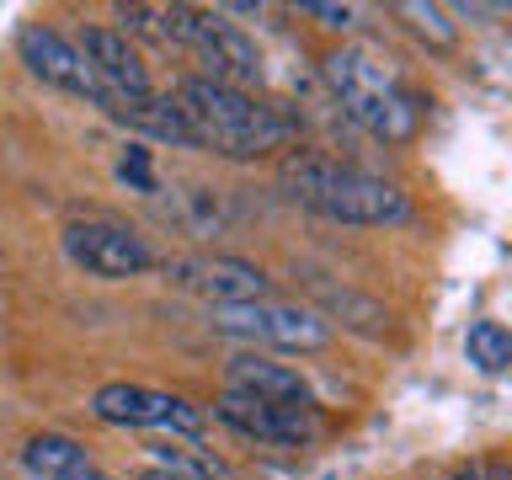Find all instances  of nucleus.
<instances>
[{"label": "nucleus", "mask_w": 512, "mask_h": 480, "mask_svg": "<svg viewBox=\"0 0 512 480\" xmlns=\"http://www.w3.org/2000/svg\"><path fill=\"white\" fill-rule=\"evenodd\" d=\"M171 102L182 107L198 150H214L224 160H256L267 150H283L288 134H294L278 107L256 102L251 91L219 86V80H208V75H187Z\"/></svg>", "instance_id": "nucleus-1"}, {"label": "nucleus", "mask_w": 512, "mask_h": 480, "mask_svg": "<svg viewBox=\"0 0 512 480\" xmlns=\"http://www.w3.org/2000/svg\"><path fill=\"white\" fill-rule=\"evenodd\" d=\"M288 198L331 224H406L411 203L406 192L384 176H368L358 166H336L326 155H288L283 160Z\"/></svg>", "instance_id": "nucleus-2"}, {"label": "nucleus", "mask_w": 512, "mask_h": 480, "mask_svg": "<svg viewBox=\"0 0 512 480\" xmlns=\"http://www.w3.org/2000/svg\"><path fill=\"white\" fill-rule=\"evenodd\" d=\"M326 80L342 96L347 118L363 123L374 139H384V144L416 139V128H422V96L411 86H400V75H390L384 64H374L358 48H347V54L326 59Z\"/></svg>", "instance_id": "nucleus-3"}, {"label": "nucleus", "mask_w": 512, "mask_h": 480, "mask_svg": "<svg viewBox=\"0 0 512 480\" xmlns=\"http://www.w3.org/2000/svg\"><path fill=\"white\" fill-rule=\"evenodd\" d=\"M208 326L224 331V336H246V342L283 347V352H320L331 342V326L315 310H304V304H278V299L208 310Z\"/></svg>", "instance_id": "nucleus-4"}, {"label": "nucleus", "mask_w": 512, "mask_h": 480, "mask_svg": "<svg viewBox=\"0 0 512 480\" xmlns=\"http://www.w3.org/2000/svg\"><path fill=\"white\" fill-rule=\"evenodd\" d=\"M96 422L107 427H144V432H182V438H198L203 432V411L182 395L150 390V384H102L91 395Z\"/></svg>", "instance_id": "nucleus-5"}, {"label": "nucleus", "mask_w": 512, "mask_h": 480, "mask_svg": "<svg viewBox=\"0 0 512 480\" xmlns=\"http://www.w3.org/2000/svg\"><path fill=\"white\" fill-rule=\"evenodd\" d=\"M64 251H70L75 267H86L91 278H139L144 267H155V251L144 246L139 230L128 224H112V219H86V224H70L64 230Z\"/></svg>", "instance_id": "nucleus-6"}, {"label": "nucleus", "mask_w": 512, "mask_h": 480, "mask_svg": "<svg viewBox=\"0 0 512 480\" xmlns=\"http://www.w3.org/2000/svg\"><path fill=\"white\" fill-rule=\"evenodd\" d=\"M166 283L208 299V310L267 299V272L240 262V256H176V262H166Z\"/></svg>", "instance_id": "nucleus-7"}, {"label": "nucleus", "mask_w": 512, "mask_h": 480, "mask_svg": "<svg viewBox=\"0 0 512 480\" xmlns=\"http://www.w3.org/2000/svg\"><path fill=\"white\" fill-rule=\"evenodd\" d=\"M75 48H80V59L91 64L96 86H102V96H107L102 112L155 96V91H150V70H144V59L134 54V43H128L118 27H86Z\"/></svg>", "instance_id": "nucleus-8"}, {"label": "nucleus", "mask_w": 512, "mask_h": 480, "mask_svg": "<svg viewBox=\"0 0 512 480\" xmlns=\"http://www.w3.org/2000/svg\"><path fill=\"white\" fill-rule=\"evenodd\" d=\"M214 416L230 432H240V438H256V443H283V448H299L310 443L320 432V416L315 406H267V400H251V395H219Z\"/></svg>", "instance_id": "nucleus-9"}, {"label": "nucleus", "mask_w": 512, "mask_h": 480, "mask_svg": "<svg viewBox=\"0 0 512 480\" xmlns=\"http://www.w3.org/2000/svg\"><path fill=\"white\" fill-rule=\"evenodd\" d=\"M16 48H22V64L43 80V86H59V91H70V96H86L91 107L107 102L102 86H96V75H91V64L80 59V48L64 38V32H54V27H22Z\"/></svg>", "instance_id": "nucleus-10"}, {"label": "nucleus", "mask_w": 512, "mask_h": 480, "mask_svg": "<svg viewBox=\"0 0 512 480\" xmlns=\"http://www.w3.org/2000/svg\"><path fill=\"white\" fill-rule=\"evenodd\" d=\"M187 48H198L203 64H208V80H219V86L246 91L251 80H262V54H256V43L214 11H198V27H192Z\"/></svg>", "instance_id": "nucleus-11"}, {"label": "nucleus", "mask_w": 512, "mask_h": 480, "mask_svg": "<svg viewBox=\"0 0 512 480\" xmlns=\"http://www.w3.org/2000/svg\"><path fill=\"white\" fill-rule=\"evenodd\" d=\"M224 384H230V395H251V400H267V406H310V384L288 363H272L262 352H240Z\"/></svg>", "instance_id": "nucleus-12"}, {"label": "nucleus", "mask_w": 512, "mask_h": 480, "mask_svg": "<svg viewBox=\"0 0 512 480\" xmlns=\"http://www.w3.org/2000/svg\"><path fill=\"white\" fill-rule=\"evenodd\" d=\"M304 288H310V299L320 304V320H336V326H347V331H363V336H384L390 331V310H384L379 299H368L358 294V288H347V283H331V278H304Z\"/></svg>", "instance_id": "nucleus-13"}, {"label": "nucleus", "mask_w": 512, "mask_h": 480, "mask_svg": "<svg viewBox=\"0 0 512 480\" xmlns=\"http://www.w3.org/2000/svg\"><path fill=\"white\" fill-rule=\"evenodd\" d=\"M107 118L139 128V134H150L160 144H176V150H198V139H192L182 107H176L171 96H144V102H128V107H107Z\"/></svg>", "instance_id": "nucleus-14"}, {"label": "nucleus", "mask_w": 512, "mask_h": 480, "mask_svg": "<svg viewBox=\"0 0 512 480\" xmlns=\"http://www.w3.org/2000/svg\"><path fill=\"white\" fill-rule=\"evenodd\" d=\"M91 454H86V443H75V438H64V432H43V438H27L22 443V470L32 480H64V475H80V470H91Z\"/></svg>", "instance_id": "nucleus-15"}, {"label": "nucleus", "mask_w": 512, "mask_h": 480, "mask_svg": "<svg viewBox=\"0 0 512 480\" xmlns=\"http://www.w3.org/2000/svg\"><path fill=\"white\" fill-rule=\"evenodd\" d=\"M464 352H470V363L480 368V374H502V368L512 363V331L502 326V320H475L470 336H464Z\"/></svg>", "instance_id": "nucleus-16"}, {"label": "nucleus", "mask_w": 512, "mask_h": 480, "mask_svg": "<svg viewBox=\"0 0 512 480\" xmlns=\"http://www.w3.org/2000/svg\"><path fill=\"white\" fill-rule=\"evenodd\" d=\"M395 11L406 16V22L422 32V38L438 43V48H448V43L459 38V27L448 22V11H443V6H432V0H406V6H395Z\"/></svg>", "instance_id": "nucleus-17"}, {"label": "nucleus", "mask_w": 512, "mask_h": 480, "mask_svg": "<svg viewBox=\"0 0 512 480\" xmlns=\"http://www.w3.org/2000/svg\"><path fill=\"white\" fill-rule=\"evenodd\" d=\"M118 176H123V182H134L139 192H155V176H150V150H144V144H128V155H123Z\"/></svg>", "instance_id": "nucleus-18"}, {"label": "nucleus", "mask_w": 512, "mask_h": 480, "mask_svg": "<svg viewBox=\"0 0 512 480\" xmlns=\"http://www.w3.org/2000/svg\"><path fill=\"white\" fill-rule=\"evenodd\" d=\"M299 11H304V16H315L320 27H352V16H358L352 6H320V0H304Z\"/></svg>", "instance_id": "nucleus-19"}, {"label": "nucleus", "mask_w": 512, "mask_h": 480, "mask_svg": "<svg viewBox=\"0 0 512 480\" xmlns=\"http://www.w3.org/2000/svg\"><path fill=\"white\" fill-rule=\"evenodd\" d=\"M118 22H123V38L144 32V27H155V6H118Z\"/></svg>", "instance_id": "nucleus-20"}, {"label": "nucleus", "mask_w": 512, "mask_h": 480, "mask_svg": "<svg viewBox=\"0 0 512 480\" xmlns=\"http://www.w3.org/2000/svg\"><path fill=\"white\" fill-rule=\"evenodd\" d=\"M128 480H203V475H192V470H166V464H139Z\"/></svg>", "instance_id": "nucleus-21"}, {"label": "nucleus", "mask_w": 512, "mask_h": 480, "mask_svg": "<svg viewBox=\"0 0 512 480\" xmlns=\"http://www.w3.org/2000/svg\"><path fill=\"white\" fill-rule=\"evenodd\" d=\"M486 480H512V464L507 459H491L486 464Z\"/></svg>", "instance_id": "nucleus-22"}, {"label": "nucleus", "mask_w": 512, "mask_h": 480, "mask_svg": "<svg viewBox=\"0 0 512 480\" xmlns=\"http://www.w3.org/2000/svg\"><path fill=\"white\" fill-rule=\"evenodd\" d=\"M448 480H486V470H480V464H459V470L448 475Z\"/></svg>", "instance_id": "nucleus-23"}, {"label": "nucleus", "mask_w": 512, "mask_h": 480, "mask_svg": "<svg viewBox=\"0 0 512 480\" xmlns=\"http://www.w3.org/2000/svg\"><path fill=\"white\" fill-rule=\"evenodd\" d=\"M64 480H112V475H102V470L91 464V470H80V475H64Z\"/></svg>", "instance_id": "nucleus-24"}]
</instances>
